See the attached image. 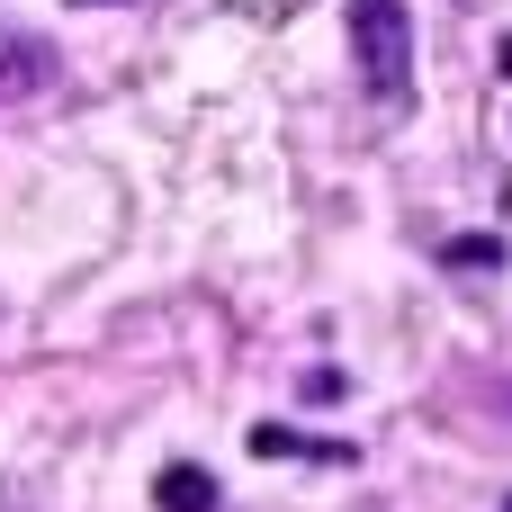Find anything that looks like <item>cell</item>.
<instances>
[{
    "instance_id": "1",
    "label": "cell",
    "mask_w": 512,
    "mask_h": 512,
    "mask_svg": "<svg viewBox=\"0 0 512 512\" xmlns=\"http://www.w3.org/2000/svg\"><path fill=\"white\" fill-rule=\"evenodd\" d=\"M351 54H360V90L378 108L414 99V18H405V0H351Z\"/></svg>"
},
{
    "instance_id": "2",
    "label": "cell",
    "mask_w": 512,
    "mask_h": 512,
    "mask_svg": "<svg viewBox=\"0 0 512 512\" xmlns=\"http://www.w3.org/2000/svg\"><path fill=\"white\" fill-rule=\"evenodd\" d=\"M54 45L36 36V27H0V108L9 99H36V90H54Z\"/></svg>"
},
{
    "instance_id": "3",
    "label": "cell",
    "mask_w": 512,
    "mask_h": 512,
    "mask_svg": "<svg viewBox=\"0 0 512 512\" xmlns=\"http://www.w3.org/2000/svg\"><path fill=\"white\" fill-rule=\"evenodd\" d=\"M153 504L162 512H216V477H207L198 459H171V468L153 477Z\"/></svg>"
},
{
    "instance_id": "4",
    "label": "cell",
    "mask_w": 512,
    "mask_h": 512,
    "mask_svg": "<svg viewBox=\"0 0 512 512\" xmlns=\"http://www.w3.org/2000/svg\"><path fill=\"white\" fill-rule=\"evenodd\" d=\"M252 459H333V468H351L360 450L351 441H297L288 423H252Z\"/></svg>"
},
{
    "instance_id": "5",
    "label": "cell",
    "mask_w": 512,
    "mask_h": 512,
    "mask_svg": "<svg viewBox=\"0 0 512 512\" xmlns=\"http://www.w3.org/2000/svg\"><path fill=\"white\" fill-rule=\"evenodd\" d=\"M297 387H306V405H342V396H351V378H342V369H306Z\"/></svg>"
},
{
    "instance_id": "6",
    "label": "cell",
    "mask_w": 512,
    "mask_h": 512,
    "mask_svg": "<svg viewBox=\"0 0 512 512\" xmlns=\"http://www.w3.org/2000/svg\"><path fill=\"white\" fill-rule=\"evenodd\" d=\"M459 261H468V270H486V261H504V243H495V234H468V243H459Z\"/></svg>"
},
{
    "instance_id": "7",
    "label": "cell",
    "mask_w": 512,
    "mask_h": 512,
    "mask_svg": "<svg viewBox=\"0 0 512 512\" xmlns=\"http://www.w3.org/2000/svg\"><path fill=\"white\" fill-rule=\"evenodd\" d=\"M495 63H504V72H512V36H504V45H495Z\"/></svg>"
},
{
    "instance_id": "8",
    "label": "cell",
    "mask_w": 512,
    "mask_h": 512,
    "mask_svg": "<svg viewBox=\"0 0 512 512\" xmlns=\"http://www.w3.org/2000/svg\"><path fill=\"white\" fill-rule=\"evenodd\" d=\"M72 9H99V0H72Z\"/></svg>"
},
{
    "instance_id": "9",
    "label": "cell",
    "mask_w": 512,
    "mask_h": 512,
    "mask_svg": "<svg viewBox=\"0 0 512 512\" xmlns=\"http://www.w3.org/2000/svg\"><path fill=\"white\" fill-rule=\"evenodd\" d=\"M504 512H512V504H504Z\"/></svg>"
}]
</instances>
